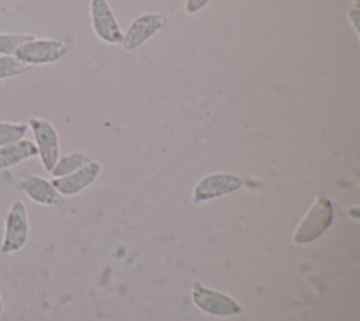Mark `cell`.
Masks as SVG:
<instances>
[{
    "label": "cell",
    "mask_w": 360,
    "mask_h": 321,
    "mask_svg": "<svg viewBox=\"0 0 360 321\" xmlns=\"http://www.w3.org/2000/svg\"><path fill=\"white\" fill-rule=\"evenodd\" d=\"M100 169H101L100 163L91 160L90 163L77 169L73 173L55 177L51 183L53 184V187L58 190L60 196H73L84 190L87 186H90L98 176Z\"/></svg>",
    "instance_id": "cell-9"
},
{
    "label": "cell",
    "mask_w": 360,
    "mask_h": 321,
    "mask_svg": "<svg viewBox=\"0 0 360 321\" xmlns=\"http://www.w3.org/2000/svg\"><path fill=\"white\" fill-rule=\"evenodd\" d=\"M28 125L27 124H17V122H3L0 121V146L17 142L24 138L27 134Z\"/></svg>",
    "instance_id": "cell-14"
},
{
    "label": "cell",
    "mask_w": 360,
    "mask_h": 321,
    "mask_svg": "<svg viewBox=\"0 0 360 321\" xmlns=\"http://www.w3.org/2000/svg\"><path fill=\"white\" fill-rule=\"evenodd\" d=\"M28 125L34 134L38 155L46 172H51L59 159V137L55 127L42 118L32 117Z\"/></svg>",
    "instance_id": "cell-4"
},
{
    "label": "cell",
    "mask_w": 360,
    "mask_h": 321,
    "mask_svg": "<svg viewBox=\"0 0 360 321\" xmlns=\"http://www.w3.org/2000/svg\"><path fill=\"white\" fill-rule=\"evenodd\" d=\"M20 189L32 201L42 206H56L60 203V194L53 184L41 176H25L20 180Z\"/></svg>",
    "instance_id": "cell-10"
},
{
    "label": "cell",
    "mask_w": 360,
    "mask_h": 321,
    "mask_svg": "<svg viewBox=\"0 0 360 321\" xmlns=\"http://www.w3.org/2000/svg\"><path fill=\"white\" fill-rule=\"evenodd\" d=\"M90 162H91V159H90L89 155H86L83 152H73V153H69V155L63 156L62 159H58L53 169L51 170V175L53 177L66 176V175L73 173L77 169L86 166Z\"/></svg>",
    "instance_id": "cell-12"
},
{
    "label": "cell",
    "mask_w": 360,
    "mask_h": 321,
    "mask_svg": "<svg viewBox=\"0 0 360 321\" xmlns=\"http://www.w3.org/2000/svg\"><path fill=\"white\" fill-rule=\"evenodd\" d=\"M333 220V206L330 199L326 196L319 194L312 207L308 210L302 221L300 222L295 234L294 242L295 244H308L314 239L319 238L332 224Z\"/></svg>",
    "instance_id": "cell-1"
},
{
    "label": "cell",
    "mask_w": 360,
    "mask_h": 321,
    "mask_svg": "<svg viewBox=\"0 0 360 321\" xmlns=\"http://www.w3.org/2000/svg\"><path fill=\"white\" fill-rule=\"evenodd\" d=\"M210 0H186V11L188 14H194L200 11L202 7L208 4Z\"/></svg>",
    "instance_id": "cell-16"
},
{
    "label": "cell",
    "mask_w": 360,
    "mask_h": 321,
    "mask_svg": "<svg viewBox=\"0 0 360 321\" xmlns=\"http://www.w3.org/2000/svg\"><path fill=\"white\" fill-rule=\"evenodd\" d=\"M37 155V145L32 141L24 138L17 142L0 146V170L13 168Z\"/></svg>",
    "instance_id": "cell-11"
},
{
    "label": "cell",
    "mask_w": 360,
    "mask_h": 321,
    "mask_svg": "<svg viewBox=\"0 0 360 321\" xmlns=\"http://www.w3.org/2000/svg\"><path fill=\"white\" fill-rule=\"evenodd\" d=\"M243 182L239 176L232 173H211L202 177L194 187L193 199L195 201H207L229 193H233L242 187Z\"/></svg>",
    "instance_id": "cell-6"
},
{
    "label": "cell",
    "mask_w": 360,
    "mask_h": 321,
    "mask_svg": "<svg viewBox=\"0 0 360 321\" xmlns=\"http://www.w3.org/2000/svg\"><path fill=\"white\" fill-rule=\"evenodd\" d=\"M68 52V46L59 39H31L22 44L15 52V58L27 65H46L60 61Z\"/></svg>",
    "instance_id": "cell-3"
},
{
    "label": "cell",
    "mask_w": 360,
    "mask_h": 321,
    "mask_svg": "<svg viewBox=\"0 0 360 321\" xmlns=\"http://www.w3.org/2000/svg\"><path fill=\"white\" fill-rule=\"evenodd\" d=\"M349 18H350L354 30L359 31V27H357L359 25V10H357V7H354L353 10L349 11Z\"/></svg>",
    "instance_id": "cell-17"
},
{
    "label": "cell",
    "mask_w": 360,
    "mask_h": 321,
    "mask_svg": "<svg viewBox=\"0 0 360 321\" xmlns=\"http://www.w3.org/2000/svg\"><path fill=\"white\" fill-rule=\"evenodd\" d=\"M30 224L25 204L21 200H15L6 217L4 237L0 245V252L10 255L24 248L28 239Z\"/></svg>",
    "instance_id": "cell-2"
},
{
    "label": "cell",
    "mask_w": 360,
    "mask_h": 321,
    "mask_svg": "<svg viewBox=\"0 0 360 321\" xmlns=\"http://www.w3.org/2000/svg\"><path fill=\"white\" fill-rule=\"evenodd\" d=\"M34 38L30 34H0V55H13L22 44Z\"/></svg>",
    "instance_id": "cell-15"
},
{
    "label": "cell",
    "mask_w": 360,
    "mask_h": 321,
    "mask_svg": "<svg viewBox=\"0 0 360 321\" xmlns=\"http://www.w3.org/2000/svg\"><path fill=\"white\" fill-rule=\"evenodd\" d=\"M1 311H3V300H1V296H0V315H1Z\"/></svg>",
    "instance_id": "cell-18"
},
{
    "label": "cell",
    "mask_w": 360,
    "mask_h": 321,
    "mask_svg": "<svg viewBox=\"0 0 360 321\" xmlns=\"http://www.w3.org/2000/svg\"><path fill=\"white\" fill-rule=\"evenodd\" d=\"M165 25V18L159 14H143L135 18L125 35L122 37V48L125 51H135L142 46L148 39H150L162 27Z\"/></svg>",
    "instance_id": "cell-8"
},
{
    "label": "cell",
    "mask_w": 360,
    "mask_h": 321,
    "mask_svg": "<svg viewBox=\"0 0 360 321\" xmlns=\"http://www.w3.org/2000/svg\"><path fill=\"white\" fill-rule=\"evenodd\" d=\"M91 25L96 35L107 44H121L122 32L107 0H91Z\"/></svg>",
    "instance_id": "cell-7"
},
{
    "label": "cell",
    "mask_w": 360,
    "mask_h": 321,
    "mask_svg": "<svg viewBox=\"0 0 360 321\" xmlns=\"http://www.w3.org/2000/svg\"><path fill=\"white\" fill-rule=\"evenodd\" d=\"M193 301L200 310L212 315L229 317L236 315L242 311L240 304L236 303L231 296L217 290H211L200 283H194Z\"/></svg>",
    "instance_id": "cell-5"
},
{
    "label": "cell",
    "mask_w": 360,
    "mask_h": 321,
    "mask_svg": "<svg viewBox=\"0 0 360 321\" xmlns=\"http://www.w3.org/2000/svg\"><path fill=\"white\" fill-rule=\"evenodd\" d=\"M32 69L31 65H27L11 55L0 56V80L24 75Z\"/></svg>",
    "instance_id": "cell-13"
}]
</instances>
